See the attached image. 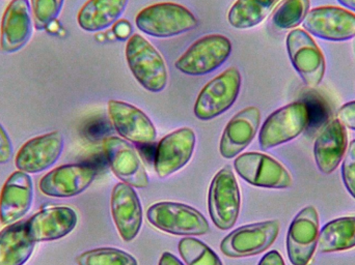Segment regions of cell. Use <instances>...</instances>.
<instances>
[{
    "instance_id": "cell-1",
    "label": "cell",
    "mask_w": 355,
    "mask_h": 265,
    "mask_svg": "<svg viewBox=\"0 0 355 265\" xmlns=\"http://www.w3.org/2000/svg\"><path fill=\"white\" fill-rule=\"evenodd\" d=\"M125 56L135 80L146 91L159 93L166 89L168 70L166 60L143 35H131L127 42Z\"/></svg>"
},
{
    "instance_id": "cell-2",
    "label": "cell",
    "mask_w": 355,
    "mask_h": 265,
    "mask_svg": "<svg viewBox=\"0 0 355 265\" xmlns=\"http://www.w3.org/2000/svg\"><path fill=\"white\" fill-rule=\"evenodd\" d=\"M135 24L145 35L168 39L193 30L198 26V20L181 4L160 2L143 8L135 18Z\"/></svg>"
},
{
    "instance_id": "cell-3",
    "label": "cell",
    "mask_w": 355,
    "mask_h": 265,
    "mask_svg": "<svg viewBox=\"0 0 355 265\" xmlns=\"http://www.w3.org/2000/svg\"><path fill=\"white\" fill-rule=\"evenodd\" d=\"M147 220L152 226L168 235L200 237L210 232V225L202 212L177 202H158L150 206Z\"/></svg>"
},
{
    "instance_id": "cell-4",
    "label": "cell",
    "mask_w": 355,
    "mask_h": 265,
    "mask_svg": "<svg viewBox=\"0 0 355 265\" xmlns=\"http://www.w3.org/2000/svg\"><path fill=\"white\" fill-rule=\"evenodd\" d=\"M242 77L235 66L209 81L194 104V116L198 120H214L233 107L239 97Z\"/></svg>"
},
{
    "instance_id": "cell-5",
    "label": "cell",
    "mask_w": 355,
    "mask_h": 265,
    "mask_svg": "<svg viewBox=\"0 0 355 265\" xmlns=\"http://www.w3.org/2000/svg\"><path fill=\"white\" fill-rule=\"evenodd\" d=\"M231 41L223 35H207L196 39L175 62L187 76H205L220 68L231 55Z\"/></svg>"
},
{
    "instance_id": "cell-6",
    "label": "cell",
    "mask_w": 355,
    "mask_h": 265,
    "mask_svg": "<svg viewBox=\"0 0 355 265\" xmlns=\"http://www.w3.org/2000/svg\"><path fill=\"white\" fill-rule=\"evenodd\" d=\"M240 208L241 194L233 169L223 167L213 177L209 188L208 210L213 224L223 231L233 228Z\"/></svg>"
},
{
    "instance_id": "cell-7",
    "label": "cell",
    "mask_w": 355,
    "mask_h": 265,
    "mask_svg": "<svg viewBox=\"0 0 355 265\" xmlns=\"http://www.w3.org/2000/svg\"><path fill=\"white\" fill-rule=\"evenodd\" d=\"M310 110L304 102L279 108L265 120L259 133L261 149L269 150L297 138L308 127Z\"/></svg>"
},
{
    "instance_id": "cell-8",
    "label": "cell",
    "mask_w": 355,
    "mask_h": 265,
    "mask_svg": "<svg viewBox=\"0 0 355 265\" xmlns=\"http://www.w3.org/2000/svg\"><path fill=\"white\" fill-rule=\"evenodd\" d=\"M277 220L244 225L230 232L220 243V251L230 258L250 257L263 253L279 237Z\"/></svg>"
},
{
    "instance_id": "cell-9",
    "label": "cell",
    "mask_w": 355,
    "mask_h": 265,
    "mask_svg": "<svg viewBox=\"0 0 355 265\" xmlns=\"http://www.w3.org/2000/svg\"><path fill=\"white\" fill-rule=\"evenodd\" d=\"M288 55L292 66L306 86L317 87L325 75V58L310 33L295 28L286 39Z\"/></svg>"
},
{
    "instance_id": "cell-10",
    "label": "cell",
    "mask_w": 355,
    "mask_h": 265,
    "mask_svg": "<svg viewBox=\"0 0 355 265\" xmlns=\"http://www.w3.org/2000/svg\"><path fill=\"white\" fill-rule=\"evenodd\" d=\"M234 168L242 179L266 189H289L293 179L289 171L272 156L261 152H245L234 161Z\"/></svg>"
},
{
    "instance_id": "cell-11",
    "label": "cell",
    "mask_w": 355,
    "mask_h": 265,
    "mask_svg": "<svg viewBox=\"0 0 355 265\" xmlns=\"http://www.w3.org/2000/svg\"><path fill=\"white\" fill-rule=\"evenodd\" d=\"M306 33L329 42H346L355 37V14L338 6H318L306 15Z\"/></svg>"
},
{
    "instance_id": "cell-12",
    "label": "cell",
    "mask_w": 355,
    "mask_h": 265,
    "mask_svg": "<svg viewBox=\"0 0 355 265\" xmlns=\"http://www.w3.org/2000/svg\"><path fill=\"white\" fill-rule=\"evenodd\" d=\"M103 149L110 169L122 183L137 189H145L149 185L145 165L128 141L112 136L104 140Z\"/></svg>"
},
{
    "instance_id": "cell-13",
    "label": "cell",
    "mask_w": 355,
    "mask_h": 265,
    "mask_svg": "<svg viewBox=\"0 0 355 265\" xmlns=\"http://www.w3.org/2000/svg\"><path fill=\"white\" fill-rule=\"evenodd\" d=\"M319 214L314 206L300 210L290 224L287 253L292 265H309L318 244Z\"/></svg>"
},
{
    "instance_id": "cell-14",
    "label": "cell",
    "mask_w": 355,
    "mask_h": 265,
    "mask_svg": "<svg viewBox=\"0 0 355 265\" xmlns=\"http://www.w3.org/2000/svg\"><path fill=\"white\" fill-rule=\"evenodd\" d=\"M96 176L97 170L92 165H62L44 175L39 188L48 197H75L83 193L93 183Z\"/></svg>"
},
{
    "instance_id": "cell-15",
    "label": "cell",
    "mask_w": 355,
    "mask_h": 265,
    "mask_svg": "<svg viewBox=\"0 0 355 265\" xmlns=\"http://www.w3.org/2000/svg\"><path fill=\"white\" fill-rule=\"evenodd\" d=\"M107 110L112 126L126 141L137 145H148L156 141L155 126L139 108L126 102L110 100Z\"/></svg>"
},
{
    "instance_id": "cell-16",
    "label": "cell",
    "mask_w": 355,
    "mask_h": 265,
    "mask_svg": "<svg viewBox=\"0 0 355 265\" xmlns=\"http://www.w3.org/2000/svg\"><path fill=\"white\" fill-rule=\"evenodd\" d=\"M64 147V136L58 131L37 136L21 146L15 165L27 174L43 172L58 162Z\"/></svg>"
},
{
    "instance_id": "cell-17",
    "label": "cell",
    "mask_w": 355,
    "mask_h": 265,
    "mask_svg": "<svg viewBox=\"0 0 355 265\" xmlns=\"http://www.w3.org/2000/svg\"><path fill=\"white\" fill-rule=\"evenodd\" d=\"M196 133L181 128L162 138L156 148L154 168L160 179H166L189 163L196 148Z\"/></svg>"
},
{
    "instance_id": "cell-18",
    "label": "cell",
    "mask_w": 355,
    "mask_h": 265,
    "mask_svg": "<svg viewBox=\"0 0 355 265\" xmlns=\"http://www.w3.org/2000/svg\"><path fill=\"white\" fill-rule=\"evenodd\" d=\"M110 210L114 225L123 241L137 239L143 225L144 212L139 195L131 185L119 183L112 190Z\"/></svg>"
},
{
    "instance_id": "cell-19",
    "label": "cell",
    "mask_w": 355,
    "mask_h": 265,
    "mask_svg": "<svg viewBox=\"0 0 355 265\" xmlns=\"http://www.w3.org/2000/svg\"><path fill=\"white\" fill-rule=\"evenodd\" d=\"M33 35L31 6L28 0H12L2 15L0 49L3 53L20 51Z\"/></svg>"
},
{
    "instance_id": "cell-20",
    "label": "cell",
    "mask_w": 355,
    "mask_h": 265,
    "mask_svg": "<svg viewBox=\"0 0 355 265\" xmlns=\"http://www.w3.org/2000/svg\"><path fill=\"white\" fill-rule=\"evenodd\" d=\"M26 222L31 239L35 243H45L70 235L76 228L78 216L68 206H52L40 210Z\"/></svg>"
},
{
    "instance_id": "cell-21",
    "label": "cell",
    "mask_w": 355,
    "mask_h": 265,
    "mask_svg": "<svg viewBox=\"0 0 355 265\" xmlns=\"http://www.w3.org/2000/svg\"><path fill=\"white\" fill-rule=\"evenodd\" d=\"M33 200V179L27 173L15 171L6 179L0 193V222L14 224L31 210Z\"/></svg>"
},
{
    "instance_id": "cell-22",
    "label": "cell",
    "mask_w": 355,
    "mask_h": 265,
    "mask_svg": "<svg viewBox=\"0 0 355 265\" xmlns=\"http://www.w3.org/2000/svg\"><path fill=\"white\" fill-rule=\"evenodd\" d=\"M261 124L259 108L246 107L227 122L221 136L219 152L225 158H236L256 137Z\"/></svg>"
},
{
    "instance_id": "cell-23",
    "label": "cell",
    "mask_w": 355,
    "mask_h": 265,
    "mask_svg": "<svg viewBox=\"0 0 355 265\" xmlns=\"http://www.w3.org/2000/svg\"><path fill=\"white\" fill-rule=\"evenodd\" d=\"M348 146L347 131L338 118L325 125L314 144V158L319 171L331 174L339 166Z\"/></svg>"
},
{
    "instance_id": "cell-24",
    "label": "cell",
    "mask_w": 355,
    "mask_h": 265,
    "mask_svg": "<svg viewBox=\"0 0 355 265\" xmlns=\"http://www.w3.org/2000/svg\"><path fill=\"white\" fill-rule=\"evenodd\" d=\"M128 3L129 0H87L79 10L77 22L87 33L104 30L120 20Z\"/></svg>"
},
{
    "instance_id": "cell-25",
    "label": "cell",
    "mask_w": 355,
    "mask_h": 265,
    "mask_svg": "<svg viewBox=\"0 0 355 265\" xmlns=\"http://www.w3.org/2000/svg\"><path fill=\"white\" fill-rule=\"evenodd\" d=\"M35 246L27 222L8 225L0 232V265H24L33 255Z\"/></svg>"
},
{
    "instance_id": "cell-26",
    "label": "cell",
    "mask_w": 355,
    "mask_h": 265,
    "mask_svg": "<svg viewBox=\"0 0 355 265\" xmlns=\"http://www.w3.org/2000/svg\"><path fill=\"white\" fill-rule=\"evenodd\" d=\"M355 248V217H344L327 223L318 237L322 253L346 251Z\"/></svg>"
},
{
    "instance_id": "cell-27",
    "label": "cell",
    "mask_w": 355,
    "mask_h": 265,
    "mask_svg": "<svg viewBox=\"0 0 355 265\" xmlns=\"http://www.w3.org/2000/svg\"><path fill=\"white\" fill-rule=\"evenodd\" d=\"M281 0H236L230 8L227 21L236 29H250L258 26Z\"/></svg>"
},
{
    "instance_id": "cell-28",
    "label": "cell",
    "mask_w": 355,
    "mask_h": 265,
    "mask_svg": "<svg viewBox=\"0 0 355 265\" xmlns=\"http://www.w3.org/2000/svg\"><path fill=\"white\" fill-rule=\"evenodd\" d=\"M310 8V0H281L273 12V25L283 30L295 29L304 23Z\"/></svg>"
},
{
    "instance_id": "cell-29",
    "label": "cell",
    "mask_w": 355,
    "mask_h": 265,
    "mask_svg": "<svg viewBox=\"0 0 355 265\" xmlns=\"http://www.w3.org/2000/svg\"><path fill=\"white\" fill-rule=\"evenodd\" d=\"M180 255L187 265H223L217 254L200 239L186 237L178 245Z\"/></svg>"
},
{
    "instance_id": "cell-30",
    "label": "cell",
    "mask_w": 355,
    "mask_h": 265,
    "mask_svg": "<svg viewBox=\"0 0 355 265\" xmlns=\"http://www.w3.org/2000/svg\"><path fill=\"white\" fill-rule=\"evenodd\" d=\"M78 265H139L131 254L116 248H97L77 256Z\"/></svg>"
},
{
    "instance_id": "cell-31",
    "label": "cell",
    "mask_w": 355,
    "mask_h": 265,
    "mask_svg": "<svg viewBox=\"0 0 355 265\" xmlns=\"http://www.w3.org/2000/svg\"><path fill=\"white\" fill-rule=\"evenodd\" d=\"M64 0H31L33 25L37 30H45L60 16Z\"/></svg>"
},
{
    "instance_id": "cell-32",
    "label": "cell",
    "mask_w": 355,
    "mask_h": 265,
    "mask_svg": "<svg viewBox=\"0 0 355 265\" xmlns=\"http://www.w3.org/2000/svg\"><path fill=\"white\" fill-rule=\"evenodd\" d=\"M342 179L346 190L355 199V139L350 142L344 156Z\"/></svg>"
},
{
    "instance_id": "cell-33",
    "label": "cell",
    "mask_w": 355,
    "mask_h": 265,
    "mask_svg": "<svg viewBox=\"0 0 355 265\" xmlns=\"http://www.w3.org/2000/svg\"><path fill=\"white\" fill-rule=\"evenodd\" d=\"M14 156V147L12 140L6 132V129L0 124V164H6L10 162Z\"/></svg>"
},
{
    "instance_id": "cell-34",
    "label": "cell",
    "mask_w": 355,
    "mask_h": 265,
    "mask_svg": "<svg viewBox=\"0 0 355 265\" xmlns=\"http://www.w3.org/2000/svg\"><path fill=\"white\" fill-rule=\"evenodd\" d=\"M338 120L345 128L355 131V101L348 102L340 108Z\"/></svg>"
},
{
    "instance_id": "cell-35",
    "label": "cell",
    "mask_w": 355,
    "mask_h": 265,
    "mask_svg": "<svg viewBox=\"0 0 355 265\" xmlns=\"http://www.w3.org/2000/svg\"><path fill=\"white\" fill-rule=\"evenodd\" d=\"M112 33L116 39L121 41H127L130 39L132 33V26L130 23L126 20H119L116 24L112 26Z\"/></svg>"
},
{
    "instance_id": "cell-36",
    "label": "cell",
    "mask_w": 355,
    "mask_h": 265,
    "mask_svg": "<svg viewBox=\"0 0 355 265\" xmlns=\"http://www.w3.org/2000/svg\"><path fill=\"white\" fill-rule=\"evenodd\" d=\"M258 265H286L281 254L277 251H270L265 254Z\"/></svg>"
},
{
    "instance_id": "cell-37",
    "label": "cell",
    "mask_w": 355,
    "mask_h": 265,
    "mask_svg": "<svg viewBox=\"0 0 355 265\" xmlns=\"http://www.w3.org/2000/svg\"><path fill=\"white\" fill-rule=\"evenodd\" d=\"M158 265H184L178 259V257L174 254L170 252H164L160 257L159 264Z\"/></svg>"
},
{
    "instance_id": "cell-38",
    "label": "cell",
    "mask_w": 355,
    "mask_h": 265,
    "mask_svg": "<svg viewBox=\"0 0 355 265\" xmlns=\"http://www.w3.org/2000/svg\"><path fill=\"white\" fill-rule=\"evenodd\" d=\"M338 2L346 10L355 12V0H338Z\"/></svg>"
}]
</instances>
